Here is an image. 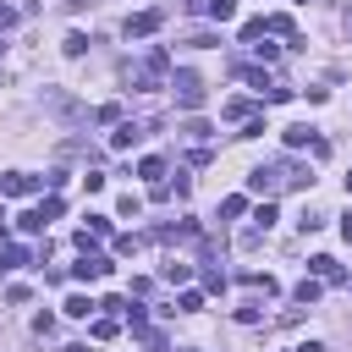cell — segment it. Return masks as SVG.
I'll return each mask as SVG.
<instances>
[{
	"label": "cell",
	"mask_w": 352,
	"mask_h": 352,
	"mask_svg": "<svg viewBox=\"0 0 352 352\" xmlns=\"http://www.w3.org/2000/svg\"><path fill=\"white\" fill-rule=\"evenodd\" d=\"M308 182H314V176H308V165H297V160H270V165L248 170V192H258V198H275V192L308 187Z\"/></svg>",
	"instance_id": "obj_1"
},
{
	"label": "cell",
	"mask_w": 352,
	"mask_h": 352,
	"mask_svg": "<svg viewBox=\"0 0 352 352\" xmlns=\"http://www.w3.org/2000/svg\"><path fill=\"white\" fill-rule=\"evenodd\" d=\"M170 82V55L165 50H148L138 66H126V88H165Z\"/></svg>",
	"instance_id": "obj_2"
},
{
	"label": "cell",
	"mask_w": 352,
	"mask_h": 352,
	"mask_svg": "<svg viewBox=\"0 0 352 352\" xmlns=\"http://www.w3.org/2000/svg\"><path fill=\"white\" fill-rule=\"evenodd\" d=\"M170 88H176V104H182V110H198V104H204V77H198V72H176Z\"/></svg>",
	"instance_id": "obj_3"
},
{
	"label": "cell",
	"mask_w": 352,
	"mask_h": 352,
	"mask_svg": "<svg viewBox=\"0 0 352 352\" xmlns=\"http://www.w3.org/2000/svg\"><path fill=\"white\" fill-rule=\"evenodd\" d=\"M38 187H44V176H28V170L0 176V192H6V198H28V192H38Z\"/></svg>",
	"instance_id": "obj_4"
},
{
	"label": "cell",
	"mask_w": 352,
	"mask_h": 352,
	"mask_svg": "<svg viewBox=\"0 0 352 352\" xmlns=\"http://www.w3.org/2000/svg\"><path fill=\"white\" fill-rule=\"evenodd\" d=\"M116 264H110V253H82V264H72V275L77 280H104Z\"/></svg>",
	"instance_id": "obj_5"
},
{
	"label": "cell",
	"mask_w": 352,
	"mask_h": 352,
	"mask_svg": "<svg viewBox=\"0 0 352 352\" xmlns=\"http://www.w3.org/2000/svg\"><path fill=\"white\" fill-rule=\"evenodd\" d=\"M160 22H165V11H138V16H126V38H148V33H160Z\"/></svg>",
	"instance_id": "obj_6"
},
{
	"label": "cell",
	"mask_w": 352,
	"mask_h": 352,
	"mask_svg": "<svg viewBox=\"0 0 352 352\" xmlns=\"http://www.w3.org/2000/svg\"><path fill=\"white\" fill-rule=\"evenodd\" d=\"M143 132H148V121H116L110 148H132V143H143Z\"/></svg>",
	"instance_id": "obj_7"
},
{
	"label": "cell",
	"mask_w": 352,
	"mask_h": 352,
	"mask_svg": "<svg viewBox=\"0 0 352 352\" xmlns=\"http://www.w3.org/2000/svg\"><path fill=\"white\" fill-rule=\"evenodd\" d=\"M308 270H314V280H330V286L341 280V264H336L330 253H319V258H308Z\"/></svg>",
	"instance_id": "obj_8"
},
{
	"label": "cell",
	"mask_w": 352,
	"mask_h": 352,
	"mask_svg": "<svg viewBox=\"0 0 352 352\" xmlns=\"http://www.w3.org/2000/svg\"><path fill=\"white\" fill-rule=\"evenodd\" d=\"M319 292H324V280H314V275H308V280H297V292H292V297H297V308H314V302H319Z\"/></svg>",
	"instance_id": "obj_9"
},
{
	"label": "cell",
	"mask_w": 352,
	"mask_h": 352,
	"mask_svg": "<svg viewBox=\"0 0 352 352\" xmlns=\"http://www.w3.org/2000/svg\"><path fill=\"white\" fill-rule=\"evenodd\" d=\"M60 308H66L72 319H88V314H99V302H94V297H82V292H72V297H66Z\"/></svg>",
	"instance_id": "obj_10"
},
{
	"label": "cell",
	"mask_w": 352,
	"mask_h": 352,
	"mask_svg": "<svg viewBox=\"0 0 352 352\" xmlns=\"http://www.w3.org/2000/svg\"><path fill=\"white\" fill-rule=\"evenodd\" d=\"M286 148H314V126H308V121L286 126Z\"/></svg>",
	"instance_id": "obj_11"
},
{
	"label": "cell",
	"mask_w": 352,
	"mask_h": 352,
	"mask_svg": "<svg viewBox=\"0 0 352 352\" xmlns=\"http://www.w3.org/2000/svg\"><path fill=\"white\" fill-rule=\"evenodd\" d=\"M236 77H242V82H253V88H264V94L275 88V82H270V72H258V66H236Z\"/></svg>",
	"instance_id": "obj_12"
},
{
	"label": "cell",
	"mask_w": 352,
	"mask_h": 352,
	"mask_svg": "<svg viewBox=\"0 0 352 352\" xmlns=\"http://www.w3.org/2000/svg\"><path fill=\"white\" fill-rule=\"evenodd\" d=\"M116 214L138 220V214H143V198H138V192H121V198H116Z\"/></svg>",
	"instance_id": "obj_13"
},
{
	"label": "cell",
	"mask_w": 352,
	"mask_h": 352,
	"mask_svg": "<svg viewBox=\"0 0 352 352\" xmlns=\"http://www.w3.org/2000/svg\"><path fill=\"white\" fill-rule=\"evenodd\" d=\"M110 336H121V319L99 314V319H94V341H110Z\"/></svg>",
	"instance_id": "obj_14"
},
{
	"label": "cell",
	"mask_w": 352,
	"mask_h": 352,
	"mask_svg": "<svg viewBox=\"0 0 352 352\" xmlns=\"http://www.w3.org/2000/svg\"><path fill=\"white\" fill-rule=\"evenodd\" d=\"M16 226H22V231H28V236H33V231H44V226H50V220H44V214H38V209H22V214H16Z\"/></svg>",
	"instance_id": "obj_15"
},
{
	"label": "cell",
	"mask_w": 352,
	"mask_h": 352,
	"mask_svg": "<svg viewBox=\"0 0 352 352\" xmlns=\"http://www.w3.org/2000/svg\"><path fill=\"white\" fill-rule=\"evenodd\" d=\"M209 16H214V22H231V16H236V0H209Z\"/></svg>",
	"instance_id": "obj_16"
},
{
	"label": "cell",
	"mask_w": 352,
	"mask_h": 352,
	"mask_svg": "<svg viewBox=\"0 0 352 352\" xmlns=\"http://www.w3.org/2000/svg\"><path fill=\"white\" fill-rule=\"evenodd\" d=\"M236 38H242V44H258V38H264V16H253V22H242V33H236Z\"/></svg>",
	"instance_id": "obj_17"
},
{
	"label": "cell",
	"mask_w": 352,
	"mask_h": 352,
	"mask_svg": "<svg viewBox=\"0 0 352 352\" xmlns=\"http://www.w3.org/2000/svg\"><path fill=\"white\" fill-rule=\"evenodd\" d=\"M138 176H148V182H160V176H165V160H160V154H148V160L138 165Z\"/></svg>",
	"instance_id": "obj_18"
},
{
	"label": "cell",
	"mask_w": 352,
	"mask_h": 352,
	"mask_svg": "<svg viewBox=\"0 0 352 352\" xmlns=\"http://www.w3.org/2000/svg\"><path fill=\"white\" fill-rule=\"evenodd\" d=\"M253 226H258V231H270V226H275V204H270V198L253 209Z\"/></svg>",
	"instance_id": "obj_19"
},
{
	"label": "cell",
	"mask_w": 352,
	"mask_h": 352,
	"mask_svg": "<svg viewBox=\"0 0 352 352\" xmlns=\"http://www.w3.org/2000/svg\"><path fill=\"white\" fill-rule=\"evenodd\" d=\"M226 116H231V121H253V104H248V99H231Z\"/></svg>",
	"instance_id": "obj_20"
},
{
	"label": "cell",
	"mask_w": 352,
	"mask_h": 352,
	"mask_svg": "<svg viewBox=\"0 0 352 352\" xmlns=\"http://www.w3.org/2000/svg\"><path fill=\"white\" fill-rule=\"evenodd\" d=\"M94 121H104V126H116V121H121V104H116V99H110V104H99V110H94Z\"/></svg>",
	"instance_id": "obj_21"
},
{
	"label": "cell",
	"mask_w": 352,
	"mask_h": 352,
	"mask_svg": "<svg viewBox=\"0 0 352 352\" xmlns=\"http://www.w3.org/2000/svg\"><path fill=\"white\" fill-rule=\"evenodd\" d=\"M220 214H226V220H236V214H248V198H242V192H236V198H226V204H220Z\"/></svg>",
	"instance_id": "obj_22"
},
{
	"label": "cell",
	"mask_w": 352,
	"mask_h": 352,
	"mask_svg": "<svg viewBox=\"0 0 352 352\" xmlns=\"http://www.w3.org/2000/svg\"><path fill=\"white\" fill-rule=\"evenodd\" d=\"M176 308H182V314H198V308H204V292H182Z\"/></svg>",
	"instance_id": "obj_23"
},
{
	"label": "cell",
	"mask_w": 352,
	"mask_h": 352,
	"mask_svg": "<svg viewBox=\"0 0 352 352\" xmlns=\"http://www.w3.org/2000/svg\"><path fill=\"white\" fill-rule=\"evenodd\" d=\"M264 33H292V16L280 11V16H264Z\"/></svg>",
	"instance_id": "obj_24"
},
{
	"label": "cell",
	"mask_w": 352,
	"mask_h": 352,
	"mask_svg": "<svg viewBox=\"0 0 352 352\" xmlns=\"http://www.w3.org/2000/svg\"><path fill=\"white\" fill-rule=\"evenodd\" d=\"M60 50H66V55H82V50H88V33H66V44H60Z\"/></svg>",
	"instance_id": "obj_25"
},
{
	"label": "cell",
	"mask_w": 352,
	"mask_h": 352,
	"mask_svg": "<svg viewBox=\"0 0 352 352\" xmlns=\"http://www.w3.org/2000/svg\"><path fill=\"white\" fill-rule=\"evenodd\" d=\"M187 275H192V264H176V258L165 264V280H170V286H176V280H187Z\"/></svg>",
	"instance_id": "obj_26"
},
{
	"label": "cell",
	"mask_w": 352,
	"mask_h": 352,
	"mask_svg": "<svg viewBox=\"0 0 352 352\" xmlns=\"http://www.w3.org/2000/svg\"><path fill=\"white\" fill-rule=\"evenodd\" d=\"M297 226H302V231H319V226H324V214H319V209H302V220H297Z\"/></svg>",
	"instance_id": "obj_27"
},
{
	"label": "cell",
	"mask_w": 352,
	"mask_h": 352,
	"mask_svg": "<svg viewBox=\"0 0 352 352\" xmlns=\"http://www.w3.org/2000/svg\"><path fill=\"white\" fill-rule=\"evenodd\" d=\"M88 231L94 236H110V214H88Z\"/></svg>",
	"instance_id": "obj_28"
},
{
	"label": "cell",
	"mask_w": 352,
	"mask_h": 352,
	"mask_svg": "<svg viewBox=\"0 0 352 352\" xmlns=\"http://www.w3.org/2000/svg\"><path fill=\"white\" fill-rule=\"evenodd\" d=\"M138 248H143V236H116V253H121V258H126V253H138Z\"/></svg>",
	"instance_id": "obj_29"
},
{
	"label": "cell",
	"mask_w": 352,
	"mask_h": 352,
	"mask_svg": "<svg viewBox=\"0 0 352 352\" xmlns=\"http://www.w3.org/2000/svg\"><path fill=\"white\" fill-rule=\"evenodd\" d=\"M6 28H16V11H11V6H0V33H6Z\"/></svg>",
	"instance_id": "obj_30"
},
{
	"label": "cell",
	"mask_w": 352,
	"mask_h": 352,
	"mask_svg": "<svg viewBox=\"0 0 352 352\" xmlns=\"http://www.w3.org/2000/svg\"><path fill=\"white\" fill-rule=\"evenodd\" d=\"M292 352H324V346H319V341H302V346H292Z\"/></svg>",
	"instance_id": "obj_31"
},
{
	"label": "cell",
	"mask_w": 352,
	"mask_h": 352,
	"mask_svg": "<svg viewBox=\"0 0 352 352\" xmlns=\"http://www.w3.org/2000/svg\"><path fill=\"white\" fill-rule=\"evenodd\" d=\"M341 236H346V242H352V214H346V220H341Z\"/></svg>",
	"instance_id": "obj_32"
},
{
	"label": "cell",
	"mask_w": 352,
	"mask_h": 352,
	"mask_svg": "<svg viewBox=\"0 0 352 352\" xmlns=\"http://www.w3.org/2000/svg\"><path fill=\"white\" fill-rule=\"evenodd\" d=\"M66 352H88V346H82V341H72V346H66Z\"/></svg>",
	"instance_id": "obj_33"
},
{
	"label": "cell",
	"mask_w": 352,
	"mask_h": 352,
	"mask_svg": "<svg viewBox=\"0 0 352 352\" xmlns=\"http://www.w3.org/2000/svg\"><path fill=\"white\" fill-rule=\"evenodd\" d=\"M346 192H352V176H346Z\"/></svg>",
	"instance_id": "obj_34"
},
{
	"label": "cell",
	"mask_w": 352,
	"mask_h": 352,
	"mask_svg": "<svg viewBox=\"0 0 352 352\" xmlns=\"http://www.w3.org/2000/svg\"><path fill=\"white\" fill-rule=\"evenodd\" d=\"M0 270H6V264H0Z\"/></svg>",
	"instance_id": "obj_35"
},
{
	"label": "cell",
	"mask_w": 352,
	"mask_h": 352,
	"mask_svg": "<svg viewBox=\"0 0 352 352\" xmlns=\"http://www.w3.org/2000/svg\"><path fill=\"white\" fill-rule=\"evenodd\" d=\"M297 6H302V0H297Z\"/></svg>",
	"instance_id": "obj_36"
}]
</instances>
